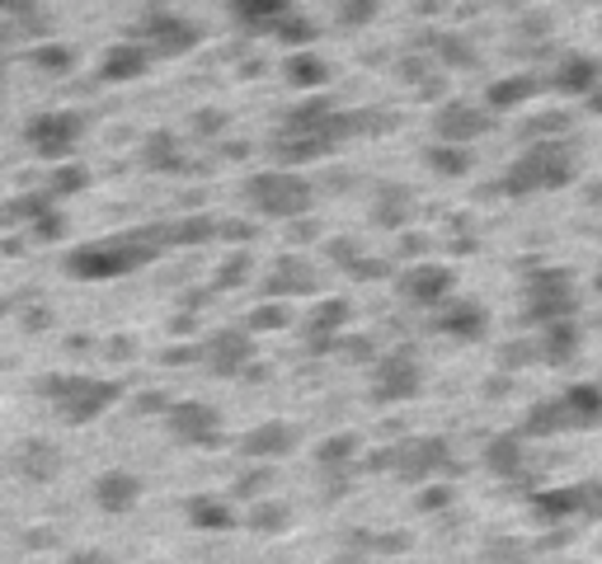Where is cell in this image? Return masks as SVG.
<instances>
[{"mask_svg":"<svg viewBox=\"0 0 602 564\" xmlns=\"http://www.w3.org/2000/svg\"><path fill=\"white\" fill-rule=\"evenodd\" d=\"M574 311V282L560 273V269H546L528 282V315L532 320H565Z\"/></svg>","mask_w":602,"mask_h":564,"instance_id":"ba28073f","label":"cell"},{"mask_svg":"<svg viewBox=\"0 0 602 564\" xmlns=\"http://www.w3.org/2000/svg\"><path fill=\"white\" fill-rule=\"evenodd\" d=\"M598 282H602V278H598Z\"/></svg>","mask_w":602,"mask_h":564,"instance_id":"f1b7e54d","label":"cell"},{"mask_svg":"<svg viewBox=\"0 0 602 564\" xmlns=\"http://www.w3.org/2000/svg\"><path fill=\"white\" fill-rule=\"evenodd\" d=\"M584 160L570 147L565 137L555 141H528V151L513 160L504 170V193L509 198H536V193H555V189H570Z\"/></svg>","mask_w":602,"mask_h":564,"instance_id":"7a4b0ae2","label":"cell"},{"mask_svg":"<svg viewBox=\"0 0 602 564\" xmlns=\"http://www.w3.org/2000/svg\"><path fill=\"white\" fill-rule=\"evenodd\" d=\"M33 62L48 67V71H67V67H71V52H67V48H38Z\"/></svg>","mask_w":602,"mask_h":564,"instance_id":"4316f807","label":"cell"},{"mask_svg":"<svg viewBox=\"0 0 602 564\" xmlns=\"http://www.w3.org/2000/svg\"><path fill=\"white\" fill-rule=\"evenodd\" d=\"M99 498L113 503V508H123V503L137 498V480H128V475H104V480H99Z\"/></svg>","mask_w":602,"mask_h":564,"instance_id":"cb8c5ba5","label":"cell"},{"mask_svg":"<svg viewBox=\"0 0 602 564\" xmlns=\"http://www.w3.org/2000/svg\"><path fill=\"white\" fill-rule=\"evenodd\" d=\"M273 38H278V43H288L292 52H307V48L315 43V19H307V14H297V10H292L283 24L273 29Z\"/></svg>","mask_w":602,"mask_h":564,"instance_id":"7402d4cb","label":"cell"},{"mask_svg":"<svg viewBox=\"0 0 602 564\" xmlns=\"http://www.w3.org/2000/svg\"><path fill=\"white\" fill-rule=\"evenodd\" d=\"M147 165L151 170H179V141L170 132L147 137Z\"/></svg>","mask_w":602,"mask_h":564,"instance_id":"603a6c76","label":"cell"},{"mask_svg":"<svg viewBox=\"0 0 602 564\" xmlns=\"http://www.w3.org/2000/svg\"><path fill=\"white\" fill-rule=\"evenodd\" d=\"M52 395L62 400V410H67L76 423H86L90 414L104 410L118 391H113V386H99V381H86V376H67V381H57V386H52Z\"/></svg>","mask_w":602,"mask_h":564,"instance_id":"30bf717a","label":"cell"},{"mask_svg":"<svg viewBox=\"0 0 602 564\" xmlns=\"http://www.w3.org/2000/svg\"><path fill=\"white\" fill-rule=\"evenodd\" d=\"M90 184V174L80 170V165H62L52 174V198H67V193H76V189H86Z\"/></svg>","mask_w":602,"mask_h":564,"instance_id":"484cf974","label":"cell"},{"mask_svg":"<svg viewBox=\"0 0 602 564\" xmlns=\"http://www.w3.org/2000/svg\"><path fill=\"white\" fill-rule=\"evenodd\" d=\"M419 391V367L410 357H391L387 367H381V381H377V395L381 400H405Z\"/></svg>","mask_w":602,"mask_h":564,"instance_id":"2e32d148","label":"cell"},{"mask_svg":"<svg viewBox=\"0 0 602 564\" xmlns=\"http://www.w3.org/2000/svg\"><path fill=\"white\" fill-rule=\"evenodd\" d=\"M231 14L240 29L250 33H273L292 14V0H231Z\"/></svg>","mask_w":602,"mask_h":564,"instance_id":"7c38bea8","label":"cell"},{"mask_svg":"<svg viewBox=\"0 0 602 564\" xmlns=\"http://www.w3.org/2000/svg\"><path fill=\"white\" fill-rule=\"evenodd\" d=\"M400 292H405L414 306H438V301L452 292V273L443 264H419L400 278Z\"/></svg>","mask_w":602,"mask_h":564,"instance_id":"8fae6325","label":"cell"},{"mask_svg":"<svg viewBox=\"0 0 602 564\" xmlns=\"http://www.w3.org/2000/svg\"><path fill=\"white\" fill-rule=\"evenodd\" d=\"M80 132H86V118H80V113H38L33 123L24 128L29 147H33L38 155H52V160L71 155V147L80 141Z\"/></svg>","mask_w":602,"mask_h":564,"instance_id":"52a82bcc","label":"cell"},{"mask_svg":"<svg viewBox=\"0 0 602 564\" xmlns=\"http://www.w3.org/2000/svg\"><path fill=\"white\" fill-rule=\"evenodd\" d=\"M151 67V52L142 43H113L104 52V80L109 85H123V80H137Z\"/></svg>","mask_w":602,"mask_h":564,"instance_id":"4fadbf2b","label":"cell"},{"mask_svg":"<svg viewBox=\"0 0 602 564\" xmlns=\"http://www.w3.org/2000/svg\"><path fill=\"white\" fill-rule=\"evenodd\" d=\"M170 423H174V433H179V437H193V442H208L212 429H217V423H212V410H203V405H179Z\"/></svg>","mask_w":602,"mask_h":564,"instance_id":"d6986e66","label":"cell"},{"mask_svg":"<svg viewBox=\"0 0 602 564\" xmlns=\"http://www.w3.org/2000/svg\"><path fill=\"white\" fill-rule=\"evenodd\" d=\"M358 132V118L344 113L339 104H330L325 94L301 99L297 109L283 113V128L273 132V151L288 160V165H301V160H320L330 155L339 141H349Z\"/></svg>","mask_w":602,"mask_h":564,"instance_id":"6da1fadb","label":"cell"},{"mask_svg":"<svg viewBox=\"0 0 602 564\" xmlns=\"http://www.w3.org/2000/svg\"><path fill=\"white\" fill-rule=\"evenodd\" d=\"M574 339H579V334H574V325H565V320H555V325L546 330V357H555V362H560V357H570V353H574Z\"/></svg>","mask_w":602,"mask_h":564,"instance_id":"d4e9b609","label":"cell"},{"mask_svg":"<svg viewBox=\"0 0 602 564\" xmlns=\"http://www.w3.org/2000/svg\"><path fill=\"white\" fill-rule=\"evenodd\" d=\"M490 128H494L490 109L471 104V99H452V104H443L433 118V132H438V141H448V147H471V141H480Z\"/></svg>","mask_w":602,"mask_h":564,"instance_id":"8992f818","label":"cell"},{"mask_svg":"<svg viewBox=\"0 0 602 564\" xmlns=\"http://www.w3.org/2000/svg\"><path fill=\"white\" fill-rule=\"evenodd\" d=\"M589 109H593V113H602V85L589 94Z\"/></svg>","mask_w":602,"mask_h":564,"instance_id":"83f0119b","label":"cell"},{"mask_svg":"<svg viewBox=\"0 0 602 564\" xmlns=\"http://www.w3.org/2000/svg\"><path fill=\"white\" fill-rule=\"evenodd\" d=\"M283 75H288V85H297V90H320L330 80V67H325V57H315L307 48V52H288Z\"/></svg>","mask_w":602,"mask_h":564,"instance_id":"9a60e30c","label":"cell"},{"mask_svg":"<svg viewBox=\"0 0 602 564\" xmlns=\"http://www.w3.org/2000/svg\"><path fill=\"white\" fill-rule=\"evenodd\" d=\"M602 85V62L593 52H565L551 71V90L570 94V99H589Z\"/></svg>","mask_w":602,"mask_h":564,"instance_id":"9c48e42d","label":"cell"},{"mask_svg":"<svg viewBox=\"0 0 602 564\" xmlns=\"http://www.w3.org/2000/svg\"><path fill=\"white\" fill-rule=\"evenodd\" d=\"M541 90V80L536 75H504V80H490V90H485V109L490 113H504V109H518V104H528V99Z\"/></svg>","mask_w":602,"mask_h":564,"instance_id":"5bb4252c","label":"cell"},{"mask_svg":"<svg viewBox=\"0 0 602 564\" xmlns=\"http://www.w3.org/2000/svg\"><path fill=\"white\" fill-rule=\"evenodd\" d=\"M160 250L155 235H123V240H104V245H86L67 259V269L76 278H118V273H132L137 264Z\"/></svg>","mask_w":602,"mask_h":564,"instance_id":"277c9868","label":"cell"},{"mask_svg":"<svg viewBox=\"0 0 602 564\" xmlns=\"http://www.w3.org/2000/svg\"><path fill=\"white\" fill-rule=\"evenodd\" d=\"M387 0H334V19H339V29H368L377 24V14Z\"/></svg>","mask_w":602,"mask_h":564,"instance_id":"44dd1931","label":"cell"},{"mask_svg":"<svg viewBox=\"0 0 602 564\" xmlns=\"http://www.w3.org/2000/svg\"><path fill=\"white\" fill-rule=\"evenodd\" d=\"M198 38L203 29L193 24V19L174 14V10H151L142 24H137V43H142L151 57H184L198 48Z\"/></svg>","mask_w":602,"mask_h":564,"instance_id":"5b68a950","label":"cell"},{"mask_svg":"<svg viewBox=\"0 0 602 564\" xmlns=\"http://www.w3.org/2000/svg\"><path fill=\"white\" fill-rule=\"evenodd\" d=\"M424 160H429V170L443 174V179H461V174H471V165H475V155L466 147H448V141H433V147L424 151Z\"/></svg>","mask_w":602,"mask_h":564,"instance_id":"e0dca14e","label":"cell"},{"mask_svg":"<svg viewBox=\"0 0 602 564\" xmlns=\"http://www.w3.org/2000/svg\"><path fill=\"white\" fill-rule=\"evenodd\" d=\"M250 362V339L245 334H217L212 339V367L217 372H235Z\"/></svg>","mask_w":602,"mask_h":564,"instance_id":"ac0fdd59","label":"cell"},{"mask_svg":"<svg viewBox=\"0 0 602 564\" xmlns=\"http://www.w3.org/2000/svg\"><path fill=\"white\" fill-rule=\"evenodd\" d=\"M448 334H461V339H475L480 330H485V315H480L475 301H456L452 311H443V320H438Z\"/></svg>","mask_w":602,"mask_h":564,"instance_id":"ffe728a7","label":"cell"},{"mask_svg":"<svg viewBox=\"0 0 602 564\" xmlns=\"http://www.w3.org/2000/svg\"><path fill=\"white\" fill-rule=\"evenodd\" d=\"M245 203L259 212V216H301L311 208V184L301 179L297 170H259L245 179Z\"/></svg>","mask_w":602,"mask_h":564,"instance_id":"3957f363","label":"cell"}]
</instances>
